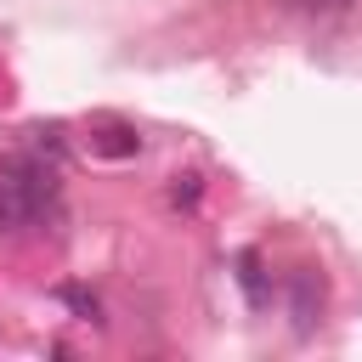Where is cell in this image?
Returning <instances> with one entry per match:
<instances>
[{"label":"cell","instance_id":"obj_7","mask_svg":"<svg viewBox=\"0 0 362 362\" xmlns=\"http://www.w3.org/2000/svg\"><path fill=\"white\" fill-rule=\"evenodd\" d=\"M170 198H175V204H198V175H175Z\"/></svg>","mask_w":362,"mask_h":362},{"label":"cell","instance_id":"obj_4","mask_svg":"<svg viewBox=\"0 0 362 362\" xmlns=\"http://www.w3.org/2000/svg\"><path fill=\"white\" fill-rule=\"evenodd\" d=\"M238 283H243L249 305H260V300H266V272H260V255H255V249H243V255H238Z\"/></svg>","mask_w":362,"mask_h":362},{"label":"cell","instance_id":"obj_5","mask_svg":"<svg viewBox=\"0 0 362 362\" xmlns=\"http://www.w3.org/2000/svg\"><path fill=\"white\" fill-rule=\"evenodd\" d=\"M288 11H305V17H345L351 0H283Z\"/></svg>","mask_w":362,"mask_h":362},{"label":"cell","instance_id":"obj_2","mask_svg":"<svg viewBox=\"0 0 362 362\" xmlns=\"http://www.w3.org/2000/svg\"><path fill=\"white\" fill-rule=\"evenodd\" d=\"M90 153H102V158H136V153H141V136H136V124H124V119H96Z\"/></svg>","mask_w":362,"mask_h":362},{"label":"cell","instance_id":"obj_6","mask_svg":"<svg viewBox=\"0 0 362 362\" xmlns=\"http://www.w3.org/2000/svg\"><path fill=\"white\" fill-rule=\"evenodd\" d=\"M62 300H68V305H74L85 322H102V305H96V294H85V288H74V283H68V288H62Z\"/></svg>","mask_w":362,"mask_h":362},{"label":"cell","instance_id":"obj_3","mask_svg":"<svg viewBox=\"0 0 362 362\" xmlns=\"http://www.w3.org/2000/svg\"><path fill=\"white\" fill-rule=\"evenodd\" d=\"M317 305H322V288H317V277H311V272H294V328H300V334H311V322H317Z\"/></svg>","mask_w":362,"mask_h":362},{"label":"cell","instance_id":"obj_1","mask_svg":"<svg viewBox=\"0 0 362 362\" xmlns=\"http://www.w3.org/2000/svg\"><path fill=\"white\" fill-rule=\"evenodd\" d=\"M57 204V164L45 158H11L0 170V232L17 238L28 226H40Z\"/></svg>","mask_w":362,"mask_h":362}]
</instances>
